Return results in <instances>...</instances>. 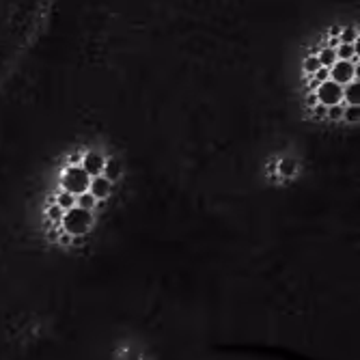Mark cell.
<instances>
[{"mask_svg":"<svg viewBox=\"0 0 360 360\" xmlns=\"http://www.w3.org/2000/svg\"><path fill=\"white\" fill-rule=\"evenodd\" d=\"M89 186H91V177L84 173V168L73 166L65 173V188L69 194H84Z\"/></svg>","mask_w":360,"mask_h":360,"instance_id":"6da1fadb","label":"cell"},{"mask_svg":"<svg viewBox=\"0 0 360 360\" xmlns=\"http://www.w3.org/2000/svg\"><path fill=\"white\" fill-rule=\"evenodd\" d=\"M91 227V214L87 209H72V212L65 216V229L72 235L87 233V229Z\"/></svg>","mask_w":360,"mask_h":360,"instance_id":"7a4b0ae2","label":"cell"},{"mask_svg":"<svg viewBox=\"0 0 360 360\" xmlns=\"http://www.w3.org/2000/svg\"><path fill=\"white\" fill-rule=\"evenodd\" d=\"M315 97L319 99V106H339V102H341L343 97V89L339 87V84H334L332 80H326V82H322V87H319V91Z\"/></svg>","mask_w":360,"mask_h":360,"instance_id":"3957f363","label":"cell"},{"mask_svg":"<svg viewBox=\"0 0 360 360\" xmlns=\"http://www.w3.org/2000/svg\"><path fill=\"white\" fill-rule=\"evenodd\" d=\"M354 73H356V67H354L349 61H337L332 65V69L328 72V76L332 78L334 84L341 87V84H345V82H352Z\"/></svg>","mask_w":360,"mask_h":360,"instance_id":"277c9868","label":"cell"},{"mask_svg":"<svg viewBox=\"0 0 360 360\" xmlns=\"http://www.w3.org/2000/svg\"><path fill=\"white\" fill-rule=\"evenodd\" d=\"M104 166H106V162H104V158L99 156V153H87V158H84V173L89 175V177H99V175L104 173Z\"/></svg>","mask_w":360,"mask_h":360,"instance_id":"5b68a950","label":"cell"},{"mask_svg":"<svg viewBox=\"0 0 360 360\" xmlns=\"http://www.w3.org/2000/svg\"><path fill=\"white\" fill-rule=\"evenodd\" d=\"M89 188H91V197L93 198H104V197H108V194H110V181L106 177H95Z\"/></svg>","mask_w":360,"mask_h":360,"instance_id":"8992f818","label":"cell"},{"mask_svg":"<svg viewBox=\"0 0 360 360\" xmlns=\"http://www.w3.org/2000/svg\"><path fill=\"white\" fill-rule=\"evenodd\" d=\"M319 65L322 67H332L334 63H337V50L334 48H324L322 50V54H319Z\"/></svg>","mask_w":360,"mask_h":360,"instance_id":"52a82bcc","label":"cell"},{"mask_svg":"<svg viewBox=\"0 0 360 360\" xmlns=\"http://www.w3.org/2000/svg\"><path fill=\"white\" fill-rule=\"evenodd\" d=\"M104 173H106V179H108V181H112V179H117L119 173H121V164H119L117 160H110L106 166H104Z\"/></svg>","mask_w":360,"mask_h":360,"instance_id":"ba28073f","label":"cell"},{"mask_svg":"<svg viewBox=\"0 0 360 360\" xmlns=\"http://www.w3.org/2000/svg\"><path fill=\"white\" fill-rule=\"evenodd\" d=\"M343 95L347 97V102H349V106H358V102H360V93H358V84H349L347 89L343 91Z\"/></svg>","mask_w":360,"mask_h":360,"instance_id":"9c48e42d","label":"cell"},{"mask_svg":"<svg viewBox=\"0 0 360 360\" xmlns=\"http://www.w3.org/2000/svg\"><path fill=\"white\" fill-rule=\"evenodd\" d=\"M358 52V46H341L337 50V61H349Z\"/></svg>","mask_w":360,"mask_h":360,"instance_id":"30bf717a","label":"cell"},{"mask_svg":"<svg viewBox=\"0 0 360 360\" xmlns=\"http://www.w3.org/2000/svg\"><path fill=\"white\" fill-rule=\"evenodd\" d=\"M319 69H322V65H319V58L317 56H311L304 61V72L306 73H317Z\"/></svg>","mask_w":360,"mask_h":360,"instance_id":"8fae6325","label":"cell"},{"mask_svg":"<svg viewBox=\"0 0 360 360\" xmlns=\"http://www.w3.org/2000/svg\"><path fill=\"white\" fill-rule=\"evenodd\" d=\"M58 207L61 209H72L73 207V194H69V192H65L58 197Z\"/></svg>","mask_w":360,"mask_h":360,"instance_id":"7c38bea8","label":"cell"},{"mask_svg":"<svg viewBox=\"0 0 360 360\" xmlns=\"http://www.w3.org/2000/svg\"><path fill=\"white\" fill-rule=\"evenodd\" d=\"M341 39H343V46H354V39H356V31H354V28H345L343 35H341Z\"/></svg>","mask_w":360,"mask_h":360,"instance_id":"4fadbf2b","label":"cell"},{"mask_svg":"<svg viewBox=\"0 0 360 360\" xmlns=\"http://www.w3.org/2000/svg\"><path fill=\"white\" fill-rule=\"evenodd\" d=\"M95 205V198L91 197V194H80V209H91Z\"/></svg>","mask_w":360,"mask_h":360,"instance_id":"5bb4252c","label":"cell"},{"mask_svg":"<svg viewBox=\"0 0 360 360\" xmlns=\"http://www.w3.org/2000/svg\"><path fill=\"white\" fill-rule=\"evenodd\" d=\"M343 117L347 119L349 123H356L358 121V106H349L347 110H343Z\"/></svg>","mask_w":360,"mask_h":360,"instance_id":"9a60e30c","label":"cell"},{"mask_svg":"<svg viewBox=\"0 0 360 360\" xmlns=\"http://www.w3.org/2000/svg\"><path fill=\"white\" fill-rule=\"evenodd\" d=\"M328 117L332 119V121H339V119L343 117V108H341V106H330V110H328Z\"/></svg>","mask_w":360,"mask_h":360,"instance_id":"2e32d148","label":"cell"},{"mask_svg":"<svg viewBox=\"0 0 360 360\" xmlns=\"http://www.w3.org/2000/svg\"><path fill=\"white\" fill-rule=\"evenodd\" d=\"M281 173H283V175H291V173H293V162H291V160H289V162H283V164H281Z\"/></svg>","mask_w":360,"mask_h":360,"instance_id":"e0dca14e","label":"cell"},{"mask_svg":"<svg viewBox=\"0 0 360 360\" xmlns=\"http://www.w3.org/2000/svg\"><path fill=\"white\" fill-rule=\"evenodd\" d=\"M50 216H52L54 220H61V218H63V209L56 205V207H52V209H50Z\"/></svg>","mask_w":360,"mask_h":360,"instance_id":"ac0fdd59","label":"cell"},{"mask_svg":"<svg viewBox=\"0 0 360 360\" xmlns=\"http://www.w3.org/2000/svg\"><path fill=\"white\" fill-rule=\"evenodd\" d=\"M326 78H328V69H319V72H317V80H319V82H326Z\"/></svg>","mask_w":360,"mask_h":360,"instance_id":"d6986e66","label":"cell"}]
</instances>
